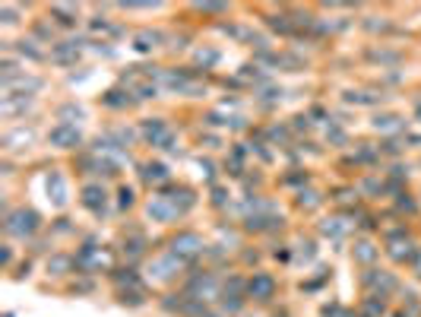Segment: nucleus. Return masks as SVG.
Listing matches in <instances>:
<instances>
[{
    "instance_id": "1",
    "label": "nucleus",
    "mask_w": 421,
    "mask_h": 317,
    "mask_svg": "<svg viewBox=\"0 0 421 317\" xmlns=\"http://www.w3.org/2000/svg\"><path fill=\"white\" fill-rule=\"evenodd\" d=\"M275 292V279L266 276V273H257L254 279H250V295H254L257 301H269Z\"/></svg>"
}]
</instances>
